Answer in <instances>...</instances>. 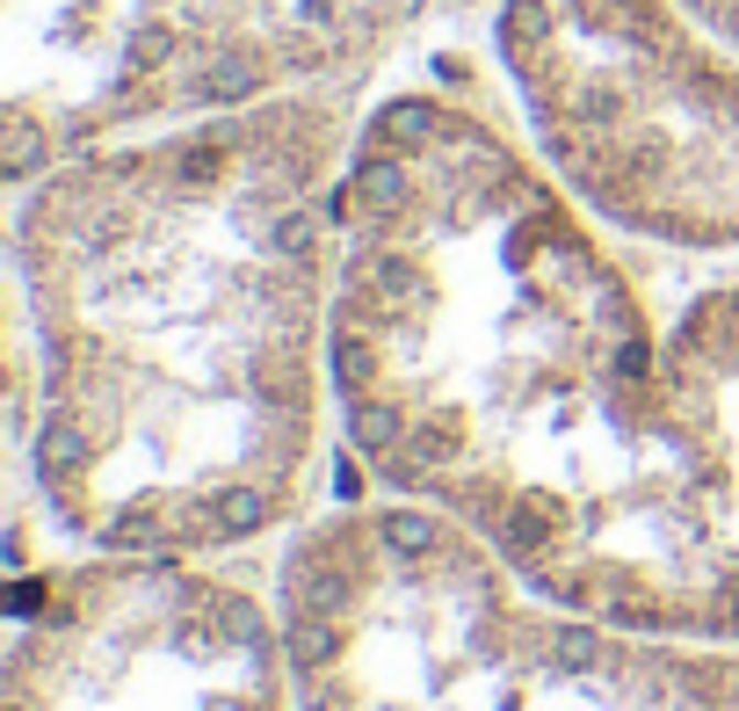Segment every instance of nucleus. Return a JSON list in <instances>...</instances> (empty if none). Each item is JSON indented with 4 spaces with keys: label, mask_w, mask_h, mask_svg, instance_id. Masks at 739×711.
Returning <instances> with one entry per match:
<instances>
[{
    "label": "nucleus",
    "mask_w": 739,
    "mask_h": 711,
    "mask_svg": "<svg viewBox=\"0 0 739 711\" xmlns=\"http://www.w3.org/2000/svg\"><path fill=\"white\" fill-rule=\"evenodd\" d=\"M696 8H704V15H710V22H718V30L739 44V0H696Z\"/></svg>",
    "instance_id": "8"
},
{
    "label": "nucleus",
    "mask_w": 739,
    "mask_h": 711,
    "mask_svg": "<svg viewBox=\"0 0 739 711\" xmlns=\"http://www.w3.org/2000/svg\"><path fill=\"white\" fill-rule=\"evenodd\" d=\"M515 573L609 625L739 646V261L667 313L660 370Z\"/></svg>",
    "instance_id": "6"
},
{
    "label": "nucleus",
    "mask_w": 739,
    "mask_h": 711,
    "mask_svg": "<svg viewBox=\"0 0 739 711\" xmlns=\"http://www.w3.org/2000/svg\"><path fill=\"white\" fill-rule=\"evenodd\" d=\"M0 711H297L269 573L189 552H15Z\"/></svg>",
    "instance_id": "7"
},
{
    "label": "nucleus",
    "mask_w": 739,
    "mask_h": 711,
    "mask_svg": "<svg viewBox=\"0 0 739 711\" xmlns=\"http://www.w3.org/2000/svg\"><path fill=\"white\" fill-rule=\"evenodd\" d=\"M667 313L631 247L443 80L362 95L334 190V429L370 494L471 523L508 567L580 502Z\"/></svg>",
    "instance_id": "2"
},
{
    "label": "nucleus",
    "mask_w": 739,
    "mask_h": 711,
    "mask_svg": "<svg viewBox=\"0 0 739 711\" xmlns=\"http://www.w3.org/2000/svg\"><path fill=\"white\" fill-rule=\"evenodd\" d=\"M457 8H493V0H457Z\"/></svg>",
    "instance_id": "9"
},
{
    "label": "nucleus",
    "mask_w": 739,
    "mask_h": 711,
    "mask_svg": "<svg viewBox=\"0 0 739 711\" xmlns=\"http://www.w3.org/2000/svg\"><path fill=\"white\" fill-rule=\"evenodd\" d=\"M356 117V87L283 95L8 190V435L52 538L247 559L319 516Z\"/></svg>",
    "instance_id": "1"
},
{
    "label": "nucleus",
    "mask_w": 739,
    "mask_h": 711,
    "mask_svg": "<svg viewBox=\"0 0 739 711\" xmlns=\"http://www.w3.org/2000/svg\"><path fill=\"white\" fill-rule=\"evenodd\" d=\"M522 139L623 247L739 261V44L696 0H493Z\"/></svg>",
    "instance_id": "4"
},
{
    "label": "nucleus",
    "mask_w": 739,
    "mask_h": 711,
    "mask_svg": "<svg viewBox=\"0 0 739 711\" xmlns=\"http://www.w3.org/2000/svg\"><path fill=\"white\" fill-rule=\"evenodd\" d=\"M269 581L297 711H739V646L551 603L428 502L319 508Z\"/></svg>",
    "instance_id": "3"
},
{
    "label": "nucleus",
    "mask_w": 739,
    "mask_h": 711,
    "mask_svg": "<svg viewBox=\"0 0 739 711\" xmlns=\"http://www.w3.org/2000/svg\"><path fill=\"white\" fill-rule=\"evenodd\" d=\"M428 0H0L8 190L117 139L283 95H370Z\"/></svg>",
    "instance_id": "5"
}]
</instances>
